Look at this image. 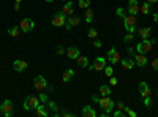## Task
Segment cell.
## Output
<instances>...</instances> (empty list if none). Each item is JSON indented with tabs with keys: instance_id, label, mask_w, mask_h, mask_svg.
I'll use <instances>...</instances> for the list:
<instances>
[{
	"instance_id": "24",
	"label": "cell",
	"mask_w": 158,
	"mask_h": 117,
	"mask_svg": "<svg viewBox=\"0 0 158 117\" xmlns=\"http://www.w3.org/2000/svg\"><path fill=\"white\" fill-rule=\"evenodd\" d=\"M100 95L101 97H108V95H111V89H109V86H100Z\"/></svg>"
},
{
	"instance_id": "13",
	"label": "cell",
	"mask_w": 158,
	"mask_h": 117,
	"mask_svg": "<svg viewBox=\"0 0 158 117\" xmlns=\"http://www.w3.org/2000/svg\"><path fill=\"white\" fill-rule=\"evenodd\" d=\"M108 59H109V62H111L112 65H115L117 62H120V54H118V51H117L115 48H112L109 52H108Z\"/></svg>"
},
{
	"instance_id": "34",
	"label": "cell",
	"mask_w": 158,
	"mask_h": 117,
	"mask_svg": "<svg viewBox=\"0 0 158 117\" xmlns=\"http://www.w3.org/2000/svg\"><path fill=\"white\" fill-rule=\"evenodd\" d=\"M127 52H128V57H135V56H136V49L131 48V46H128V48H127Z\"/></svg>"
},
{
	"instance_id": "37",
	"label": "cell",
	"mask_w": 158,
	"mask_h": 117,
	"mask_svg": "<svg viewBox=\"0 0 158 117\" xmlns=\"http://www.w3.org/2000/svg\"><path fill=\"white\" fill-rule=\"evenodd\" d=\"M127 114H125V111L123 109H117L115 112H114V117H125Z\"/></svg>"
},
{
	"instance_id": "42",
	"label": "cell",
	"mask_w": 158,
	"mask_h": 117,
	"mask_svg": "<svg viewBox=\"0 0 158 117\" xmlns=\"http://www.w3.org/2000/svg\"><path fill=\"white\" fill-rule=\"evenodd\" d=\"M117 82H118V81H117V77L111 76V79H109V84H111V86H117Z\"/></svg>"
},
{
	"instance_id": "12",
	"label": "cell",
	"mask_w": 158,
	"mask_h": 117,
	"mask_svg": "<svg viewBox=\"0 0 158 117\" xmlns=\"http://www.w3.org/2000/svg\"><path fill=\"white\" fill-rule=\"evenodd\" d=\"M13 67H15V70L16 71H19V73H22L25 68L29 67V63L25 62V60H22V59H16L15 62H13Z\"/></svg>"
},
{
	"instance_id": "48",
	"label": "cell",
	"mask_w": 158,
	"mask_h": 117,
	"mask_svg": "<svg viewBox=\"0 0 158 117\" xmlns=\"http://www.w3.org/2000/svg\"><path fill=\"white\" fill-rule=\"evenodd\" d=\"M147 2H149V3H156L158 0H147Z\"/></svg>"
},
{
	"instance_id": "33",
	"label": "cell",
	"mask_w": 158,
	"mask_h": 117,
	"mask_svg": "<svg viewBox=\"0 0 158 117\" xmlns=\"http://www.w3.org/2000/svg\"><path fill=\"white\" fill-rule=\"evenodd\" d=\"M123 111H125V114H127V115H130V117H136V115H138L133 109H130V108H127V106L123 108Z\"/></svg>"
},
{
	"instance_id": "23",
	"label": "cell",
	"mask_w": 158,
	"mask_h": 117,
	"mask_svg": "<svg viewBox=\"0 0 158 117\" xmlns=\"http://www.w3.org/2000/svg\"><path fill=\"white\" fill-rule=\"evenodd\" d=\"M150 32H152V29L150 27H142V29H139V36L141 38H149L150 36Z\"/></svg>"
},
{
	"instance_id": "2",
	"label": "cell",
	"mask_w": 158,
	"mask_h": 117,
	"mask_svg": "<svg viewBox=\"0 0 158 117\" xmlns=\"http://www.w3.org/2000/svg\"><path fill=\"white\" fill-rule=\"evenodd\" d=\"M98 105L103 108V111H106L108 114L114 109V106H115V103H114V100L108 95V97H103V98H100V101H98Z\"/></svg>"
},
{
	"instance_id": "36",
	"label": "cell",
	"mask_w": 158,
	"mask_h": 117,
	"mask_svg": "<svg viewBox=\"0 0 158 117\" xmlns=\"http://www.w3.org/2000/svg\"><path fill=\"white\" fill-rule=\"evenodd\" d=\"M104 74L111 77V76L114 74V68H112V67H104Z\"/></svg>"
},
{
	"instance_id": "51",
	"label": "cell",
	"mask_w": 158,
	"mask_h": 117,
	"mask_svg": "<svg viewBox=\"0 0 158 117\" xmlns=\"http://www.w3.org/2000/svg\"><path fill=\"white\" fill-rule=\"evenodd\" d=\"M62 2H67V0H62Z\"/></svg>"
},
{
	"instance_id": "1",
	"label": "cell",
	"mask_w": 158,
	"mask_h": 117,
	"mask_svg": "<svg viewBox=\"0 0 158 117\" xmlns=\"http://www.w3.org/2000/svg\"><path fill=\"white\" fill-rule=\"evenodd\" d=\"M152 49H153V43H152L150 38H142V41L138 43V46H136V51L138 52H142V54L150 52Z\"/></svg>"
},
{
	"instance_id": "17",
	"label": "cell",
	"mask_w": 158,
	"mask_h": 117,
	"mask_svg": "<svg viewBox=\"0 0 158 117\" xmlns=\"http://www.w3.org/2000/svg\"><path fill=\"white\" fill-rule=\"evenodd\" d=\"M62 11H63L67 16L74 15V3L70 2V0H67V2H65V5H63V8H62Z\"/></svg>"
},
{
	"instance_id": "52",
	"label": "cell",
	"mask_w": 158,
	"mask_h": 117,
	"mask_svg": "<svg viewBox=\"0 0 158 117\" xmlns=\"http://www.w3.org/2000/svg\"><path fill=\"white\" fill-rule=\"evenodd\" d=\"M156 92H158V90H156Z\"/></svg>"
},
{
	"instance_id": "16",
	"label": "cell",
	"mask_w": 158,
	"mask_h": 117,
	"mask_svg": "<svg viewBox=\"0 0 158 117\" xmlns=\"http://www.w3.org/2000/svg\"><path fill=\"white\" fill-rule=\"evenodd\" d=\"M67 56H68V59L76 60L79 56H81V52H79V48H76V46H70V48L67 49Z\"/></svg>"
},
{
	"instance_id": "49",
	"label": "cell",
	"mask_w": 158,
	"mask_h": 117,
	"mask_svg": "<svg viewBox=\"0 0 158 117\" xmlns=\"http://www.w3.org/2000/svg\"><path fill=\"white\" fill-rule=\"evenodd\" d=\"M15 2H16V3H21V2H22V0H15Z\"/></svg>"
},
{
	"instance_id": "6",
	"label": "cell",
	"mask_w": 158,
	"mask_h": 117,
	"mask_svg": "<svg viewBox=\"0 0 158 117\" xmlns=\"http://www.w3.org/2000/svg\"><path fill=\"white\" fill-rule=\"evenodd\" d=\"M40 105V98L38 97H27L24 100V109L30 111V109H36Z\"/></svg>"
},
{
	"instance_id": "35",
	"label": "cell",
	"mask_w": 158,
	"mask_h": 117,
	"mask_svg": "<svg viewBox=\"0 0 158 117\" xmlns=\"http://www.w3.org/2000/svg\"><path fill=\"white\" fill-rule=\"evenodd\" d=\"M152 98L150 97H146V98H144V106H146V108H152Z\"/></svg>"
},
{
	"instance_id": "11",
	"label": "cell",
	"mask_w": 158,
	"mask_h": 117,
	"mask_svg": "<svg viewBox=\"0 0 158 117\" xmlns=\"http://www.w3.org/2000/svg\"><path fill=\"white\" fill-rule=\"evenodd\" d=\"M104 67H106V59L104 57H97L94 65H92V68L95 71H101V70H104Z\"/></svg>"
},
{
	"instance_id": "18",
	"label": "cell",
	"mask_w": 158,
	"mask_h": 117,
	"mask_svg": "<svg viewBox=\"0 0 158 117\" xmlns=\"http://www.w3.org/2000/svg\"><path fill=\"white\" fill-rule=\"evenodd\" d=\"M120 62H122V67L125 68V70H131L135 67V59L133 57H125V59H120Z\"/></svg>"
},
{
	"instance_id": "8",
	"label": "cell",
	"mask_w": 158,
	"mask_h": 117,
	"mask_svg": "<svg viewBox=\"0 0 158 117\" xmlns=\"http://www.w3.org/2000/svg\"><path fill=\"white\" fill-rule=\"evenodd\" d=\"M127 13H128V15H131V16H138L139 13H141V6H139V3L136 2V0H130V2H128Z\"/></svg>"
},
{
	"instance_id": "3",
	"label": "cell",
	"mask_w": 158,
	"mask_h": 117,
	"mask_svg": "<svg viewBox=\"0 0 158 117\" xmlns=\"http://www.w3.org/2000/svg\"><path fill=\"white\" fill-rule=\"evenodd\" d=\"M123 27L127 32L133 33L136 30V16H131V15H127L123 18Z\"/></svg>"
},
{
	"instance_id": "21",
	"label": "cell",
	"mask_w": 158,
	"mask_h": 117,
	"mask_svg": "<svg viewBox=\"0 0 158 117\" xmlns=\"http://www.w3.org/2000/svg\"><path fill=\"white\" fill-rule=\"evenodd\" d=\"M73 77H74V71L73 70H67V71H63V74H62V81L63 82H70Z\"/></svg>"
},
{
	"instance_id": "27",
	"label": "cell",
	"mask_w": 158,
	"mask_h": 117,
	"mask_svg": "<svg viewBox=\"0 0 158 117\" xmlns=\"http://www.w3.org/2000/svg\"><path fill=\"white\" fill-rule=\"evenodd\" d=\"M19 33H21V29H19V27H11V29L8 30V35L13 36V38H18Z\"/></svg>"
},
{
	"instance_id": "10",
	"label": "cell",
	"mask_w": 158,
	"mask_h": 117,
	"mask_svg": "<svg viewBox=\"0 0 158 117\" xmlns=\"http://www.w3.org/2000/svg\"><path fill=\"white\" fill-rule=\"evenodd\" d=\"M33 87H35L36 90H43V89L48 87V81L44 79L43 76H36L35 81H33Z\"/></svg>"
},
{
	"instance_id": "41",
	"label": "cell",
	"mask_w": 158,
	"mask_h": 117,
	"mask_svg": "<svg viewBox=\"0 0 158 117\" xmlns=\"http://www.w3.org/2000/svg\"><path fill=\"white\" fill-rule=\"evenodd\" d=\"M150 65H152V68H153L155 71H158V59H153Z\"/></svg>"
},
{
	"instance_id": "46",
	"label": "cell",
	"mask_w": 158,
	"mask_h": 117,
	"mask_svg": "<svg viewBox=\"0 0 158 117\" xmlns=\"http://www.w3.org/2000/svg\"><path fill=\"white\" fill-rule=\"evenodd\" d=\"M62 115H65V117H71V115H73V114H71V112H67V111H65V112H63V114H62Z\"/></svg>"
},
{
	"instance_id": "14",
	"label": "cell",
	"mask_w": 158,
	"mask_h": 117,
	"mask_svg": "<svg viewBox=\"0 0 158 117\" xmlns=\"http://www.w3.org/2000/svg\"><path fill=\"white\" fill-rule=\"evenodd\" d=\"M139 94L142 95V98H146V97H150V94H152V90H150V87H149V84L147 82H139Z\"/></svg>"
},
{
	"instance_id": "28",
	"label": "cell",
	"mask_w": 158,
	"mask_h": 117,
	"mask_svg": "<svg viewBox=\"0 0 158 117\" xmlns=\"http://www.w3.org/2000/svg\"><path fill=\"white\" fill-rule=\"evenodd\" d=\"M150 8H152V3H142V6H141V13L142 15H149L150 13Z\"/></svg>"
},
{
	"instance_id": "44",
	"label": "cell",
	"mask_w": 158,
	"mask_h": 117,
	"mask_svg": "<svg viewBox=\"0 0 158 117\" xmlns=\"http://www.w3.org/2000/svg\"><path fill=\"white\" fill-rule=\"evenodd\" d=\"M21 10V3H16L15 2V11H19Z\"/></svg>"
},
{
	"instance_id": "45",
	"label": "cell",
	"mask_w": 158,
	"mask_h": 117,
	"mask_svg": "<svg viewBox=\"0 0 158 117\" xmlns=\"http://www.w3.org/2000/svg\"><path fill=\"white\" fill-rule=\"evenodd\" d=\"M153 22H156V24H158V11L153 15Z\"/></svg>"
},
{
	"instance_id": "29",
	"label": "cell",
	"mask_w": 158,
	"mask_h": 117,
	"mask_svg": "<svg viewBox=\"0 0 158 117\" xmlns=\"http://www.w3.org/2000/svg\"><path fill=\"white\" fill-rule=\"evenodd\" d=\"M79 8H82V10H87L89 5H90V0H79Z\"/></svg>"
},
{
	"instance_id": "40",
	"label": "cell",
	"mask_w": 158,
	"mask_h": 117,
	"mask_svg": "<svg viewBox=\"0 0 158 117\" xmlns=\"http://www.w3.org/2000/svg\"><path fill=\"white\" fill-rule=\"evenodd\" d=\"M103 46V41H100V40H97V38H95V41H94V48L95 49H100Z\"/></svg>"
},
{
	"instance_id": "39",
	"label": "cell",
	"mask_w": 158,
	"mask_h": 117,
	"mask_svg": "<svg viewBox=\"0 0 158 117\" xmlns=\"http://www.w3.org/2000/svg\"><path fill=\"white\" fill-rule=\"evenodd\" d=\"M56 51H57V54H60V56L67 52V51H65V48H63V46H60V44H59V46L56 48Z\"/></svg>"
},
{
	"instance_id": "5",
	"label": "cell",
	"mask_w": 158,
	"mask_h": 117,
	"mask_svg": "<svg viewBox=\"0 0 158 117\" xmlns=\"http://www.w3.org/2000/svg\"><path fill=\"white\" fill-rule=\"evenodd\" d=\"M0 111H2V114L5 117H11L13 114H15V106H13L11 100H3L2 106H0Z\"/></svg>"
},
{
	"instance_id": "15",
	"label": "cell",
	"mask_w": 158,
	"mask_h": 117,
	"mask_svg": "<svg viewBox=\"0 0 158 117\" xmlns=\"http://www.w3.org/2000/svg\"><path fill=\"white\" fill-rule=\"evenodd\" d=\"M79 22H81V18L79 16H74V15H71L70 18H68V21H67V30H71L74 25H79Z\"/></svg>"
},
{
	"instance_id": "20",
	"label": "cell",
	"mask_w": 158,
	"mask_h": 117,
	"mask_svg": "<svg viewBox=\"0 0 158 117\" xmlns=\"http://www.w3.org/2000/svg\"><path fill=\"white\" fill-rule=\"evenodd\" d=\"M76 62H77V65L81 68H87L89 65H90V62H89V59L85 57V56H79L77 59H76Z\"/></svg>"
},
{
	"instance_id": "9",
	"label": "cell",
	"mask_w": 158,
	"mask_h": 117,
	"mask_svg": "<svg viewBox=\"0 0 158 117\" xmlns=\"http://www.w3.org/2000/svg\"><path fill=\"white\" fill-rule=\"evenodd\" d=\"M133 59H135V63L138 65V67H141V68H142V67H146V65L149 63L147 56H146V54H142V52H138Z\"/></svg>"
},
{
	"instance_id": "32",
	"label": "cell",
	"mask_w": 158,
	"mask_h": 117,
	"mask_svg": "<svg viewBox=\"0 0 158 117\" xmlns=\"http://www.w3.org/2000/svg\"><path fill=\"white\" fill-rule=\"evenodd\" d=\"M133 38H135L133 33H130V32H128V33L123 36V43H131V41H133Z\"/></svg>"
},
{
	"instance_id": "19",
	"label": "cell",
	"mask_w": 158,
	"mask_h": 117,
	"mask_svg": "<svg viewBox=\"0 0 158 117\" xmlns=\"http://www.w3.org/2000/svg\"><path fill=\"white\" fill-rule=\"evenodd\" d=\"M84 117H95L97 115V112H95V109L92 108V106H84L82 108V112H81Z\"/></svg>"
},
{
	"instance_id": "7",
	"label": "cell",
	"mask_w": 158,
	"mask_h": 117,
	"mask_svg": "<svg viewBox=\"0 0 158 117\" xmlns=\"http://www.w3.org/2000/svg\"><path fill=\"white\" fill-rule=\"evenodd\" d=\"M19 29H21V32H32L33 29H35V22L30 19V18H24L22 21H21V24H19Z\"/></svg>"
},
{
	"instance_id": "38",
	"label": "cell",
	"mask_w": 158,
	"mask_h": 117,
	"mask_svg": "<svg viewBox=\"0 0 158 117\" xmlns=\"http://www.w3.org/2000/svg\"><path fill=\"white\" fill-rule=\"evenodd\" d=\"M40 100H41V103H46L48 100H49V97H48V94H40V97H38Z\"/></svg>"
},
{
	"instance_id": "50",
	"label": "cell",
	"mask_w": 158,
	"mask_h": 117,
	"mask_svg": "<svg viewBox=\"0 0 158 117\" xmlns=\"http://www.w3.org/2000/svg\"><path fill=\"white\" fill-rule=\"evenodd\" d=\"M46 2H48V3H51V2H52V0H46Z\"/></svg>"
},
{
	"instance_id": "30",
	"label": "cell",
	"mask_w": 158,
	"mask_h": 117,
	"mask_svg": "<svg viewBox=\"0 0 158 117\" xmlns=\"http://www.w3.org/2000/svg\"><path fill=\"white\" fill-rule=\"evenodd\" d=\"M87 36H89V38H94V40H95V38L98 36V32H97L95 29H89V30H87Z\"/></svg>"
},
{
	"instance_id": "25",
	"label": "cell",
	"mask_w": 158,
	"mask_h": 117,
	"mask_svg": "<svg viewBox=\"0 0 158 117\" xmlns=\"http://www.w3.org/2000/svg\"><path fill=\"white\" fill-rule=\"evenodd\" d=\"M46 105H48V108L51 109V112H52V114H56V112H57V108H59V106H57V103H56V101L48 100V101H46Z\"/></svg>"
},
{
	"instance_id": "43",
	"label": "cell",
	"mask_w": 158,
	"mask_h": 117,
	"mask_svg": "<svg viewBox=\"0 0 158 117\" xmlns=\"http://www.w3.org/2000/svg\"><path fill=\"white\" fill-rule=\"evenodd\" d=\"M117 108H118V109H123V108H125V105H123L122 101H118V103H117Z\"/></svg>"
},
{
	"instance_id": "4",
	"label": "cell",
	"mask_w": 158,
	"mask_h": 117,
	"mask_svg": "<svg viewBox=\"0 0 158 117\" xmlns=\"http://www.w3.org/2000/svg\"><path fill=\"white\" fill-rule=\"evenodd\" d=\"M67 21H68L67 15H65L63 11H60V13H56V15H54V18H52V21H51V24L54 25V27H63V25L67 24Z\"/></svg>"
},
{
	"instance_id": "47",
	"label": "cell",
	"mask_w": 158,
	"mask_h": 117,
	"mask_svg": "<svg viewBox=\"0 0 158 117\" xmlns=\"http://www.w3.org/2000/svg\"><path fill=\"white\" fill-rule=\"evenodd\" d=\"M92 100H94V101H97V103H98V101H100V98H98V97H97V95H94V97H92Z\"/></svg>"
},
{
	"instance_id": "22",
	"label": "cell",
	"mask_w": 158,
	"mask_h": 117,
	"mask_svg": "<svg viewBox=\"0 0 158 117\" xmlns=\"http://www.w3.org/2000/svg\"><path fill=\"white\" fill-rule=\"evenodd\" d=\"M35 114H36L38 117H48V115H49V112L44 109L43 105H38V108L35 109Z\"/></svg>"
},
{
	"instance_id": "26",
	"label": "cell",
	"mask_w": 158,
	"mask_h": 117,
	"mask_svg": "<svg viewBox=\"0 0 158 117\" xmlns=\"http://www.w3.org/2000/svg\"><path fill=\"white\" fill-rule=\"evenodd\" d=\"M84 19H85V22H92V21H94V11H92L90 8H87L85 10V15H84Z\"/></svg>"
},
{
	"instance_id": "31",
	"label": "cell",
	"mask_w": 158,
	"mask_h": 117,
	"mask_svg": "<svg viewBox=\"0 0 158 117\" xmlns=\"http://www.w3.org/2000/svg\"><path fill=\"white\" fill-rule=\"evenodd\" d=\"M115 15H117L118 18H122V19H123V18L127 16V11H125L123 8H117V11H115Z\"/></svg>"
}]
</instances>
